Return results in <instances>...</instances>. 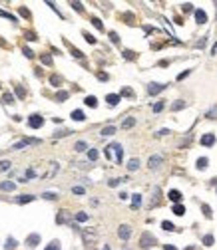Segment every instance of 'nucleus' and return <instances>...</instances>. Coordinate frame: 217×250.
Returning <instances> with one entry per match:
<instances>
[{
  "label": "nucleus",
  "instance_id": "f257e3e1",
  "mask_svg": "<svg viewBox=\"0 0 217 250\" xmlns=\"http://www.w3.org/2000/svg\"><path fill=\"white\" fill-rule=\"evenodd\" d=\"M106 155L110 157V159L114 157V159H116V163H121V157H124V151H121V145H120V143H112V145L106 149Z\"/></svg>",
  "mask_w": 217,
  "mask_h": 250
},
{
  "label": "nucleus",
  "instance_id": "f03ea898",
  "mask_svg": "<svg viewBox=\"0 0 217 250\" xmlns=\"http://www.w3.org/2000/svg\"><path fill=\"white\" fill-rule=\"evenodd\" d=\"M42 123H44V119L40 117V115H32V117L28 119V125H30V127H34V129L42 127Z\"/></svg>",
  "mask_w": 217,
  "mask_h": 250
},
{
  "label": "nucleus",
  "instance_id": "7ed1b4c3",
  "mask_svg": "<svg viewBox=\"0 0 217 250\" xmlns=\"http://www.w3.org/2000/svg\"><path fill=\"white\" fill-rule=\"evenodd\" d=\"M118 234H120L121 240H128V238H130V234H131V228L128 226V224H121L120 230H118Z\"/></svg>",
  "mask_w": 217,
  "mask_h": 250
},
{
  "label": "nucleus",
  "instance_id": "20e7f679",
  "mask_svg": "<svg viewBox=\"0 0 217 250\" xmlns=\"http://www.w3.org/2000/svg\"><path fill=\"white\" fill-rule=\"evenodd\" d=\"M167 85H164V84H150L147 85V91H150L151 95H155V93H159V91H164Z\"/></svg>",
  "mask_w": 217,
  "mask_h": 250
},
{
  "label": "nucleus",
  "instance_id": "39448f33",
  "mask_svg": "<svg viewBox=\"0 0 217 250\" xmlns=\"http://www.w3.org/2000/svg\"><path fill=\"white\" fill-rule=\"evenodd\" d=\"M154 242H155V238H154V236L150 234V232H145V234L141 236V246H144V248H147V246H151V244H154Z\"/></svg>",
  "mask_w": 217,
  "mask_h": 250
},
{
  "label": "nucleus",
  "instance_id": "423d86ee",
  "mask_svg": "<svg viewBox=\"0 0 217 250\" xmlns=\"http://www.w3.org/2000/svg\"><path fill=\"white\" fill-rule=\"evenodd\" d=\"M161 161H164V157H161V155H154V157H150V169H157Z\"/></svg>",
  "mask_w": 217,
  "mask_h": 250
},
{
  "label": "nucleus",
  "instance_id": "0eeeda50",
  "mask_svg": "<svg viewBox=\"0 0 217 250\" xmlns=\"http://www.w3.org/2000/svg\"><path fill=\"white\" fill-rule=\"evenodd\" d=\"M213 143H215V135H211V133H207V135L201 137V145L209 147V145H213Z\"/></svg>",
  "mask_w": 217,
  "mask_h": 250
},
{
  "label": "nucleus",
  "instance_id": "6e6552de",
  "mask_svg": "<svg viewBox=\"0 0 217 250\" xmlns=\"http://www.w3.org/2000/svg\"><path fill=\"white\" fill-rule=\"evenodd\" d=\"M195 20H197V24H205L207 22V14L203 10H195Z\"/></svg>",
  "mask_w": 217,
  "mask_h": 250
},
{
  "label": "nucleus",
  "instance_id": "1a4fd4ad",
  "mask_svg": "<svg viewBox=\"0 0 217 250\" xmlns=\"http://www.w3.org/2000/svg\"><path fill=\"white\" fill-rule=\"evenodd\" d=\"M32 143H38V141H34V139H22V141H18L14 147H12V149H16V151H18V149H22V147H26V145H32Z\"/></svg>",
  "mask_w": 217,
  "mask_h": 250
},
{
  "label": "nucleus",
  "instance_id": "9d476101",
  "mask_svg": "<svg viewBox=\"0 0 217 250\" xmlns=\"http://www.w3.org/2000/svg\"><path fill=\"white\" fill-rule=\"evenodd\" d=\"M38 242H40V234H30V236H28V240H26V244L34 248V246L38 244Z\"/></svg>",
  "mask_w": 217,
  "mask_h": 250
},
{
  "label": "nucleus",
  "instance_id": "9b49d317",
  "mask_svg": "<svg viewBox=\"0 0 217 250\" xmlns=\"http://www.w3.org/2000/svg\"><path fill=\"white\" fill-rule=\"evenodd\" d=\"M0 189L2 191H14L16 185L12 183V181H2V183H0Z\"/></svg>",
  "mask_w": 217,
  "mask_h": 250
},
{
  "label": "nucleus",
  "instance_id": "f8f14e48",
  "mask_svg": "<svg viewBox=\"0 0 217 250\" xmlns=\"http://www.w3.org/2000/svg\"><path fill=\"white\" fill-rule=\"evenodd\" d=\"M106 99H108V103H110V105H118V103H120V95H118V93H110Z\"/></svg>",
  "mask_w": 217,
  "mask_h": 250
},
{
  "label": "nucleus",
  "instance_id": "ddd939ff",
  "mask_svg": "<svg viewBox=\"0 0 217 250\" xmlns=\"http://www.w3.org/2000/svg\"><path fill=\"white\" fill-rule=\"evenodd\" d=\"M72 119H76V121H84L86 115H84L82 109H76V111H72Z\"/></svg>",
  "mask_w": 217,
  "mask_h": 250
},
{
  "label": "nucleus",
  "instance_id": "4468645a",
  "mask_svg": "<svg viewBox=\"0 0 217 250\" xmlns=\"http://www.w3.org/2000/svg\"><path fill=\"white\" fill-rule=\"evenodd\" d=\"M169 198H171L173 203H179V201H181V193H179V191H169Z\"/></svg>",
  "mask_w": 217,
  "mask_h": 250
},
{
  "label": "nucleus",
  "instance_id": "2eb2a0df",
  "mask_svg": "<svg viewBox=\"0 0 217 250\" xmlns=\"http://www.w3.org/2000/svg\"><path fill=\"white\" fill-rule=\"evenodd\" d=\"M173 214H177V217L185 214V207H183V204H175V207H173Z\"/></svg>",
  "mask_w": 217,
  "mask_h": 250
},
{
  "label": "nucleus",
  "instance_id": "dca6fc26",
  "mask_svg": "<svg viewBox=\"0 0 217 250\" xmlns=\"http://www.w3.org/2000/svg\"><path fill=\"white\" fill-rule=\"evenodd\" d=\"M114 133H116V127H114V125H108V127L102 129V135H114Z\"/></svg>",
  "mask_w": 217,
  "mask_h": 250
},
{
  "label": "nucleus",
  "instance_id": "f3484780",
  "mask_svg": "<svg viewBox=\"0 0 217 250\" xmlns=\"http://www.w3.org/2000/svg\"><path fill=\"white\" fill-rule=\"evenodd\" d=\"M141 204V197L140 195H134V198H131V208H138Z\"/></svg>",
  "mask_w": 217,
  "mask_h": 250
},
{
  "label": "nucleus",
  "instance_id": "a211bd4d",
  "mask_svg": "<svg viewBox=\"0 0 217 250\" xmlns=\"http://www.w3.org/2000/svg\"><path fill=\"white\" fill-rule=\"evenodd\" d=\"M30 201H34V197H32V195H22V197H18V203H20V204L30 203Z\"/></svg>",
  "mask_w": 217,
  "mask_h": 250
},
{
  "label": "nucleus",
  "instance_id": "6ab92c4d",
  "mask_svg": "<svg viewBox=\"0 0 217 250\" xmlns=\"http://www.w3.org/2000/svg\"><path fill=\"white\" fill-rule=\"evenodd\" d=\"M86 105H90V107H96V105H98V99L94 97V95H88V97H86Z\"/></svg>",
  "mask_w": 217,
  "mask_h": 250
},
{
  "label": "nucleus",
  "instance_id": "aec40b11",
  "mask_svg": "<svg viewBox=\"0 0 217 250\" xmlns=\"http://www.w3.org/2000/svg\"><path fill=\"white\" fill-rule=\"evenodd\" d=\"M138 167H140V161L138 159H131L130 163H128V169L130 171H138Z\"/></svg>",
  "mask_w": 217,
  "mask_h": 250
},
{
  "label": "nucleus",
  "instance_id": "412c9836",
  "mask_svg": "<svg viewBox=\"0 0 217 250\" xmlns=\"http://www.w3.org/2000/svg\"><path fill=\"white\" fill-rule=\"evenodd\" d=\"M134 123H135V119H134V117H128L124 123H121V127H124V129H130L131 125H134Z\"/></svg>",
  "mask_w": 217,
  "mask_h": 250
},
{
  "label": "nucleus",
  "instance_id": "4be33fe9",
  "mask_svg": "<svg viewBox=\"0 0 217 250\" xmlns=\"http://www.w3.org/2000/svg\"><path fill=\"white\" fill-rule=\"evenodd\" d=\"M207 167V157H201V159H197V169H205Z\"/></svg>",
  "mask_w": 217,
  "mask_h": 250
},
{
  "label": "nucleus",
  "instance_id": "5701e85b",
  "mask_svg": "<svg viewBox=\"0 0 217 250\" xmlns=\"http://www.w3.org/2000/svg\"><path fill=\"white\" fill-rule=\"evenodd\" d=\"M2 99H4V103H6V105L14 103V97H12V93H4V95H2Z\"/></svg>",
  "mask_w": 217,
  "mask_h": 250
},
{
  "label": "nucleus",
  "instance_id": "b1692460",
  "mask_svg": "<svg viewBox=\"0 0 217 250\" xmlns=\"http://www.w3.org/2000/svg\"><path fill=\"white\" fill-rule=\"evenodd\" d=\"M76 220H78V222L88 220V214H86V212H78V214H76Z\"/></svg>",
  "mask_w": 217,
  "mask_h": 250
},
{
  "label": "nucleus",
  "instance_id": "393cba45",
  "mask_svg": "<svg viewBox=\"0 0 217 250\" xmlns=\"http://www.w3.org/2000/svg\"><path fill=\"white\" fill-rule=\"evenodd\" d=\"M16 246V240L14 238H8V240H6V250H12Z\"/></svg>",
  "mask_w": 217,
  "mask_h": 250
},
{
  "label": "nucleus",
  "instance_id": "a878e982",
  "mask_svg": "<svg viewBox=\"0 0 217 250\" xmlns=\"http://www.w3.org/2000/svg\"><path fill=\"white\" fill-rule=\"evenodd\" d=\"M88 157H90V161H96L98 159V151L96 149H90V151H88Z\"/></svg>",
  "mask_w": 217,
  "mask_h": 250
},
{
  "label": "nucleus",
  "instance_id": "bb28decb",
  "mask_svg": "<svg viewBox=\"0 0 217 250\" xmlns=\"http://www.w3.org/2000/svg\"><path fill=\"white\" fill-rule=\"evenodd\" d=\"M10 169V161H0V171H8Z\"/></svg>",
  "mask_w": 217,
  "mask_h": 250
},
{
  "label": "nucleus",
  "instance_id": "cd10ccee",
  "mask_svg": "<svg viewBox=\"0 0 217 250\" xmlns=\"http://www.w3.org/2000/svg\"><path fill=\"white\" fill-rule=\"evenodd\" d=\"M72 193H74V195H84V193H86V189H84V187H74Z\"/></svg>",
  "mask_w": 217,
  "mask_h": 250
},
{
  "label": "nucleus",
  "instance_id": "c85d7f7f",
  "mask_svg": "<svg viewBox=\"0 0 217 250\" xmlns=\"http://www.w3.org/2000/svg\"><path fill=\"white\" fill-rule=\"evenodd\" d=\"M92 24H94V26H96L98 30H104V24H102V22H100V20H98V18H92Z\"/></svg>",
  "mask_w": 217,
  "mask_h": 250
},
{
  "label": "nucleus",
  "instance_id": "c756f323",
  "mask_svg": "<svg viewBox=\"0 0 217 250\" xmlns=\"http://www.w3.org/2000/svg\"><path fill=\"white\" fill-rule=\"evenodd\" d=\"M66 97H68V93H66V91H58V93H56V99H58V101H64Z\"/></svg>",
  "mask_w": 217,
  "mask_h": 250
},
{
  "label": "nucleus",
  "instance_id": "7c9ffc66",
  "mask_svg": "<svg viewBox=\"0 0 217 250\" xmlns=\"http://www.w3.org/2000/svg\"><path fill=\"white\" fill-rule=\"evenodd\" d=\"M161 226H164L165 230H175V228H173V224H171V222H167V220H164V222H161Z\"/></svg>",
  "mask_w": 217,
  "mask_h": 250
},
{
  "label": "nucleus",
  "instance_id": "2f4dec72",
  "mask_svg": "<svg viewBox=\"0 0 217 250\" xmlns=\"http://www.w3.org/2000/svg\"><path fill=\"white\" fill-rule=\"evenodd\" d=\"M46 250H60V242H58V240H54V242H52V244H50Z\"/></svg>",
  "mask_w": 217,
  "mask_h": 250
},
{
  "label": "nucleus",
  "instance_id": "473e14b6",
  "mask_svg": "<svg viewBox=\"0 0 217 250\" xmlns=\"http://www.w3.org/2000/svg\"><path fill=\"white\" fill-rule=\"evenodd\" d=\"M76 151H86V143H84V141H78L76 143Z\"/></svg>",
  "mask_w": 217,
  "mask_h": 250
},
{
  "label": "nucleus",
  "instance_id": "72a5a7b5",
  "mask_svg": "<svg viewBox=\"0 0 217 250\" xmlns=\"http://www.w3.org/2000/svg\"><path fill=\"white\" fill-rule=\"evenodd\" d=\"M203 244L211 246V244H213V236H211V234H207V236H205V238H203Z\"/></svg>",
  "mask_w": 217,
  "mask_h": 250
},
{
  "label": "nucleus",
  "instance_id": "f704fd0d",
  "mask_svg": "<svg viewBox=\"0 0 217 250\" xmlns=\"http://www.w3.org/2000/svg\"><path fill=\"white\" fill-rule=\"evenodd\" d=\"M161 109H164V101H157V103L154 105V111L157 113V111H161Z\"/></svg>",
  "mask_w": 217,
  "mask_h": 250
},
{
  "label": "nucleus",
  "instance_id": "c9c22d12",
  "mask_svg": "<svg viewBox=\"0 0 217 250\" xmlns=\"http://www.w3.org/2000/svg\"><path fill=\"white\" fill-rule=\"evenodd\" d=\"M183 107V101H175L173 105H171V109H173V111H177V109H181Z\"/></svg>",
  "mask_w": 217,
  "mask_h": 250
},
{
  "label": "nucleus",
  "instance_id": "e433bc0d",
  "mask_svg": "<svg viewBox=\"0 0 217 250\" xmlns=\"http://www.w3.org/2000/svg\"><path fill=\"white\" fill-rule=\"evenodd\" d=\"M42 62H44V64H46V66H50V64H52V58H50V56H46V54H44V56H42Z\"/></svg>",
  "mask_w": 217,
  "mask_h": 250
},
{
  "label": "nucleus",
  "instance_id": "4c0bfd02",
  "mask_svg": "<svg viewBox=\"0 0 217 250\" xmlns=\"http://www.w3.org/2000/svg\"><path fill=\"white\" fill-rule=\"evenodd\" d=\"M50 81H52L54 85H58L60 81H62V78H58V76H52V78H50Z\"/></svg>",
  "mask_w": 217,
  "mask_h": 250
},
{
  "label": "nucleus",
  "instance_id": "58836bf2",
  "mask_svg": "<svg viewBox=\"0 0 217 250\" xmlns=\"http://www.w3.org/2000/svg\"><path fill=\"white\" fill-rule=\"evenodd\" d=\"M203 212H205V217H207V218L211 217V208H209L207 204H203Z\"/></svg>",
  "mask_w": 217,
  "mask_h": 250
},
{
  "label": "nucleus",
  "instance_id": "ea45409f",
  "mask_svg": "<svg viewBox=\"0 0 217 250\" xmlns=\"http://www.w3.org/2000/svg\"><path fill=\"white\" fill-rule=\"evenodd\" d=\"M84 38H86L90 44H96V38H94V36H90V34H84Z\"/></svg>",
  "mask_w": 217,
  "mask_h": 250
},
{
  "label": "nucleus",
  "instance_id": "a19ab883",
  "mask_svg": "<svg viewBox=\"0 0 217 250\" xmlns=\"http://www.w3.org/2000/svg\"><path fill=\"white\" fill-rule=\"evenodd\" d=\"M110 38H112V42H114V44L120 42V38H118V34H116V32H112V34H110Z\"/></svg>",
  "mask_w": 217,
  "mask_h": 250
},
{
  "label": "nucleus",
  "instance_id": "79ce46f5",
  "mask_svg": "<svg viewBox=\"0 0 217 250\" xmlns=\"http://www.w3.org/2000/svg\"><path fill=\"white\" fill-rule=\"evenodd\" d=\"M121 93H124V95H128V97H134V91H131L130 87H125V90L121 91Z\"/></svg>",
  "mask_w": 217,
  "mask_h": 250
},
{
  "label": "nucleus",
  "instance_id": "37998d69",
  "mask_svg": "<svg viewBox=\"0 0 217 250\" xmlns=\"http://www.w3.org/2000/svg\"><path fill=\"white\" fill-rule=\"evenodd\" d=\"M16 93H18V97H24V95H26V91L22 90V87H16Z\"/></svg>",
  "mask_w": 217,
  "mask_h": 250
},
{
  "label": "nucleus",
  "instance_id": "c03bdc74",
  "mask_svg": "<svg viewBox=\"0 0 217 250\" xmlns=\"http://www.w3.org/2000/svg\"><path fill=\"white\" fill-rule=\"evenodd\" d=\"M44 198H50V201H52V198H56V193H44Z\"/></svg>",
  "mask_w": 217,
  "mask_h": 250
},
{
  "label": "nucleus",
  "instance_id": "a18cd8bd",
  "mask_svg": "<svg viewBox=\"0 0 217 250\" xmlns=\"http://www.w3.org/2000/svg\"><path fill=\"white\" fill-rule=\"evenodd\" d=\"M24 54H26V58H32L34 54H32V50H30V48H24Z\"/></svg>",
  "mask_w": 217,
  "mask_h": 250
},
{
  "label": "nucleus",
  "instance_id": "49530a36",
  "mask_svg": "<svg viewBox=\"0 0 217 250\" xmlns=\"http://www.w3.org/2000/svg\"><path fill=\"white\" fill-rule=\"evenodd\" d=\"M207 115H209V117H217V107H213V109H211V111H209Z\"/></svg>",
  "mask_w": 217,
  "mask_h": 250
},
{
  "label": "nucleus",
  "instance_id": "de8ad7c7",
  "mask_svg": "<svg viewBox=\"0 0 217 250\" xmlns=\"http://www.w3.org/2000/svg\"><path fill=\"white\" fill-rule=\"evenodd\" d=\"M20 14H22V16H26V18H28V16H30V12H28V10H26V8H20Z\"/></svg>",
  "mask_w": 217,
  "mask_h": 250
},
{
  "label": "nucleus",
  "instance_id": "09e8293b",
  "mask_svg": "<svg viewBox=\"0 0 217 250\" xmlns=\"http://www.w3.org/2000/svg\"><path fill=\"white\" fill-rule=\"evenodd\" d=\"M187 76H189V71H183V74H179V76H177V80L181 81V80H183V78H187Z\"/></svg>",
  "mask_w": 217,
  "mask_h": 250
},
{
  "label": "nucleus",
  "instance_id": "8fccbe9b",
  "mask_svg": "<svg viewBox=\"0 0 217 250\" xmlns=\"http://www.w3.org/2000/svg\"><path fill=\"white\" fill-rule=\"evenodd\" d=\"M26 40H36V36L32 32H26Z\"/></svg>",
  "mask_w": 217,
  "mask_h": 250
},
{
  "label": "nucleus",
  "instance_id": "3c124183",
  "mask_svg": "<svg viewBox=\"0 0 217 250\" xmlns=\"http://www.w3.org/2000/svg\"><path fill=\"white\" fill-rule=\"evenodd\" d=\"M72 6H74V8H76V10H78V12H80V10H82V4H80V2H74V4H72Z\"/></svg>",
  "mask_w": 217,
  "mask_h": 250
},
{
  "label": "nucleus",
  "instance_id": "603ef678",
  "mask_svg": "<svg viewBox=\"0 0 217 250\" xmlns=\"http://www.w3.org/2000/svg\"><path fill=\"white\" fill-rule=\"evenodd\" d=\"M34 175H36V173H34L32 169H28V171H26V177H28V179H30V177H34Z\"/></svg>",
  "mask_w": 217,
  "mask_h": 250
},
{
  "label": "nucleus",
  "instance_id": "864d4df0",
  "mask_svg": "<svg viewBox=\"0 0 217 250\" xmlns=\"http://www.w3.org/2000/svg\"><path fill=\"white\" fill-rule=\"evenodd\" d=\"M181 8H183V12H189V10H191V4H183Z\"/></svg>",
  "mask_w": 217,
  "mask_h": 250
},
{
  "label": "nucleus",
  "instance_id": "5fc2aeb1",
  "mask_svg": "<svg viewBox=\"0 0 217 250\" xmlns=\"http://www.w3.org/2000/svg\"><path fill=\"white\" fill-rule=\"evenodd\" d=\"M98 78H100V80H104V81H106V80H108V74H98Z\"/></svg>",
  "mask_w": 217,
  "mask_h": 250
},
{
  "label": "nucleus",
  "instance_id": "6e6d98bb",
  "mask_svg": "<svg viewBox=\"0 0 217 250\" xmlns=\"http://www.w3.org/2000/svg\"><path fill=\"white\" fill-rule=\"evenodd\" d=\"M165 250H177V248H175V246H167V244H165Z\"/></svg>",
  "mask_w": 217,
  "mask_h": 250
}]
</instances>
